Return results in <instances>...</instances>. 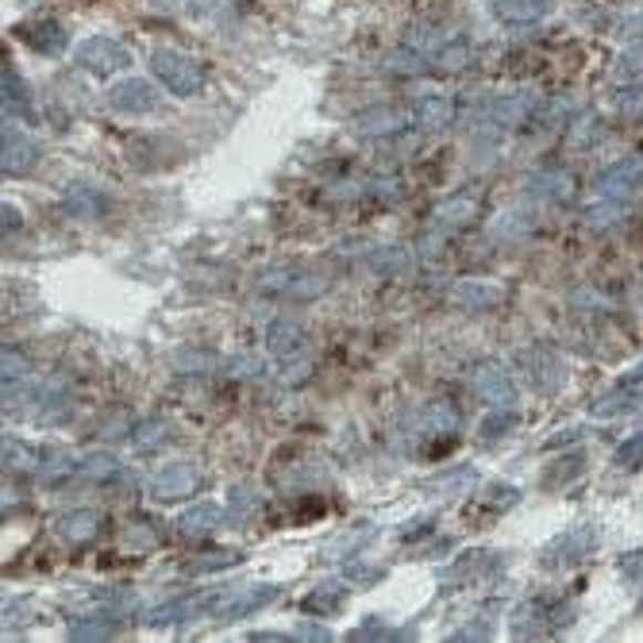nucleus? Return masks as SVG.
Listing matches in <instances>:
<instances>
[{
	"label": "nucleus",
	"instance_id": "1",
	"mask_svg": "<svg viewBox=\"0 0 643 643\" xmlns=\"http://www.w3.org/2000/svg\"><path fill=\"white\" fill-rule=\"evenodd\" d=\"M151 66H155L158 82H163L170 93L189 96V93L205 90V70H200V62H193L189 54L170 51V46H158V51L151 54Z\"/></svg>",
	"mask_w": 643,
	"mask_h": 643
},
{
	"label": "nucleus",
	"instance_id": "2",
	"mask_svg": "<svg viewBox=\"0 0 643 643\" xmlns=\"http://www.w3.org/2000/svg\"><path fill=\"white\" fill-rule=\"evenodd\" d=\"M77 62L96 77H108V74H116V70H124L132 59H127V51L116 39H90V43H82V51H77Z\"/></svg>",
	"mask_w": 643,
	"mask_h": 643
},
{
	"label": "nucleus",
	"instance_id": "3",
	"mask_svg": "<svg viewBox=\"0 0 643 643\" xmlns=\"http://www.w3.org/2000/svg\"><path fill=\"white\" fill-rule=\"evenodd\" d=\"M108 104L116 112H132V116H147V112L158 108V90L151 82H139V77H127L116 90L108 93Z\"/></svg>",
	"mask_w": 643,
	"mask_h": 643
},
{
	"label": "nucleus",
	"instance_id": "4",
	"mask_svg": "<svg viewBox=\"0 0 643 643\" xmlns=\"http://www.w3.org/2000/svg\"><path fill=\"white\" fill-rule=\"evenodd\" d=\"M636 185H643V158H624V163L609 166L605 174H601L598 189L605 193V197H629Z\"/></svg>",
	"mask_w": 643,
	"mask_h": 643
},
{
	"label": "nucleus",
	"instance_id": "5",
	"mask_svg": "<svg viewBox=\"0 0 643 643\" xmlns=\"http://www.w3.org/2000/svg\"><path fill=\"white\" fill-rule=\"evenodd\" d=\"M39 163V147L15 127H4V174H28Z\"/></svg>",
	"mask_w": 643,
	"mask_h": 643
},
{
	"label": "nucleus",
	"instance_id": "6",
	"mask_svg": "<svg viewBox=\"0 0 643 643\" xmlns=\"http://www.w3.org/2000/svg\"><path fill=\"white\" fill-rule=\"evenodd\" d=\"M23 39H31L43 54H59L62 46H66V31H62L59 20H43L39 28H28L23 31Z\"/></svg>",
	"mask_w": 643,
	"mask_h": 643
},
{
	"label": "nucleus",
	"instance_id": "7",
	"mask_svg": "<svg viewBox=\"0 0 643 643\" xmlns=\"http://www.w3.org/2000/svg\"><path fill=\"white\" fill-rule=\"evenodd\" d=\"M31 93L23 90V82L15 74H4V112L12 116H31Z\"/></svg>",
	"mask_w": 643,
	"mask_h": 643
},
{
	"label": "nucleus",
	"instance_id": "8",
	"mask_svg": "<svg viewBox=\"0 0 643 643\" xmlns=\"http://www.w3.org/2000/svg\"><path fill=\"white\" fill-rule=\"evenodd\" d=\"M640 401H643L640 393H616L613 401H601L598 413H601V416H609V413H616V408H624V413H629V408H636Z\"/></svg>",
	"mask_w": 643,
	"mask_h": 643
},
{
	"label": "nucleus",
	"instance_id": "9",
	"mask_svg": "<svg viewBox=\"0 0 643 643\" xmlns=\"http://www.w3.org/2000/svg\"><path fill=\"white\" fill-rule=\"evenodd\" d=\"M616 101H621V108H629L632 116H640L643 112V85H624V90L616 93Z\"/></svg>",
	"mask_w": 643,
	"mask_h": 643
},
{
	"label": "nucleus",
	"instance_id": "10",
	"mask_svg": "<svg viewBox=\"0 0 643 643\" xmlns=\"http://www.w3.org/2000/svg\"><path fill=\"white\" fill-rule=\"evenodd\" d=\"M621 570H624V578H629L632 585H643V551L624 554V559H621Z\"/></svg>",
	"mask_w": 643,
	"mask_h": 643
},
{
	"label": "nucleus",
	"instance_id": "11",
	"mask_svg": "<svg viewBox=\"0 0 643 643\" xmlns=\"http://www.w3.org/2000/svg\"><path fill=\"white\" fill-rule=\"evenodd\" d=\"M616 463L621 466H636V463H643V432L636 439H629V444L621 447V455H616Z\"/></svg>",
	"mask_w": 643,
	"mask_h": 643
}]
</instances>
